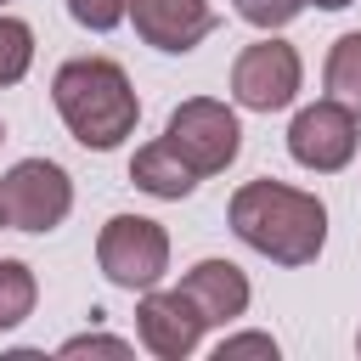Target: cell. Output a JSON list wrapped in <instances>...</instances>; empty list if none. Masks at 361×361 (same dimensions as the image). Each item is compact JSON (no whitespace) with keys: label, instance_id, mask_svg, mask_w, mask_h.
<instances>
[{"label":"cell","instance_id":"1","mask_svg":"<svg viewBox=\"0 0 361 361\" xmlns=\"http://www.w3.org/2000/svg\"><path fill=\"white\" fill-rule=\"evenodd\" d=\"M226 220L254 254L276 265H310L327 243V203L288 180H243L226 203Z\"/></svg>","mask_w":361,"mask_h":361},{"label":"cell","instance_id":"2","mask_svg":"<svg viewBox=\"0 0 361 361\" xmlns=\"http://www.w3.org/2000/svg\"><path fill=\"white\" fill-rule=\"evenodd\" d=\"M51 102H56L68 135L90 152H113L124 135H135V118H141V96L130 85V73L107 56L62 62L51 79Z\"/></svg>","mask_w":361,"mask_h":361},{"label":"cell","instance_id":"3","mask_svg":"<svg viewBox=\"0 0 361 361\" xmlns=\"http://www.w3.org/2000/svg\"><path fill=\"white\" fill-rule=\"evenodd\" d=\"M96 265L113 288H130V293H147L164 282L169 271V231L147 214H113L96 237Z\"/></svg>","mask_w":361,"mask_h":361},{"label":"cell","instance_id":"4","mask_svg":"<svg viewBox=\"0 0 361 361\" xmlns=\"http://www.w3.org/2000/svg\"><path fill=\"white\" fill-rule=\"evenodd\" d=\"M164 141H169V147L197 169V180H203V175H220V169L243 152V124H237V113H231L226 102H214V96H186V102L169 113Z\"/></svg>","mask_w":361,"mask_h":361},{"label":"cell","instance_id":"5","mask_svg":"<svg viewBox=\"0 0 361 361\" xmlns=\"http://www.w3.org/2000/svg\"><path fill=\"white\" fill-rule=\"evenodd\" d=\"M68 209H73V180H68L62 164L23 158V164L6 169V180H0V214H6L11 231H34V237L56 231L68 220Z\"/></svg>","mask_w":361,"mask_h":361},{"label":"cell","instance_id":"6","mask_svg":"<svg viewBox=\"0 0 361 361\" xmlns=\"http://www.w3.org/2000/svg\"><path fill=\"white\" fill-rule=\"evenodd\" d=\"M299 79H305L299 51L288 39H271V34L254 39V45H243L237 62H231V96L248 113H282L299 96Z\"/></svg>","mask_w":361,"mask_h":361},{"label":"cell","instance_id":"7","mask_svg":"<svg viewBox=\"0 0 361 361\" xmlns=\"http://www.w3.org/2000/svg\"><path fill=\"white\" fill-rule=\"evenodd\" d=\"M288 152H293V164H305V169H316V175L344 169V164L355 158V113L338 107L333 96L299 107L293 124H288Z\"/></svg>","mask_w":361,"mask_h":361},{"label":"cell","instance_id":"8","mask_svg":"<svg viewBox=\"0 0 361 361\" xmlns=\"http://www.w3.org/2000/svg\"><path fill=\"white\" fill-rule=\"evenodd\" d=\"M135 333L158 361H186L197 350V338H203V316L192 310V299L180 288H169V293L147 288L141 305H135Z\"/></svg>","mask_w":361,"mask_h":361},{"label":"cell","instance_id":"9","mask_svg":"<svg viewBox=\"0 0 361 361\" xmlns=\"http://www.w3.org/2000/svg\"><path fill=\"white\" fill-rule=\"evenodd\" d=\"M130 17H135V34L152 51H169V56H186L220 23L209 0H130Z\"/></svg>","mask_w":361,"mask_h":361},{"label":"cell","instance_id":"10","mask_svg":"<svg viewBox=\"0 0 361 361\" xmlns=\"http://www.w3.org/2000/svg\"><path fill=\"white\" fill-rule=\"evenodd\" d=\"M180 293L192 299V310L203 316V327H226L248 310V276L231 259H197L180 276Z\"/></svg>","mask_w":361,"mask_h":361},{"label":"cell","instance_id":"11","mask_svg":"<svg viewBox=\"0 0 361 361\" xmlns=\"http://www.w3.org/2000/svg\"><path fill=\"white\" fill-rule=\"evenodd\" d=\"M130 180L141 186V192H152V197H164V203H180V197H192V186H197V169L169 147V141H147L135 158H130Z\"/></svg>","mask_w":361,"mask_h":361},{"label":"cell","instance_id":"12","mask_svg":"<svg viewBox=\"0 0 361 361\" xmlns=\"http://www.w3.org/2000/svg\"><path fill=\"white\" fill-rule=\"evenodd\" d=\"M322 85L338 107H350L361 118V34H338L333 51H327V68H322Z\"/></svg>","mask_w":361,"mask_h":361},{"label":"cell","instance_id":"13","mask_svg":"<svg viewBox=\"0 0 361 361\" xmlns=\"http://www.w3.org/2000/svg\"><path fill=\"white\" fill-rule=\"evenodd\" d=\"M34 299H39V282L23 259H0V333L23 327L34 316Z\"/></svg>","mask_w":361,"mask_h":361},{"label":"cell","instance_id":"14","mask_svg":"<svg viewBox=\"0 0 361 361\" xmlns=\"http://www.w3.org/2000/svg\"><path fill=\"white\" fill-rule=\"evenodd\" d=\"M34 62V28L23 17H6L0 11V85H17Z\"/></svg>","mask_w":361,"mask_h":361},{"label":"cell","instance_id":"15","mask_svg":"<svg viewBox=\"0 0 361 361\" xmlns=\"http://www.w3.org/2000/svg\"><path fill=\"white\" fill-rule=\"evenodd\" d=\"M68 17L79 28H90V34H107V28H118L130 17V0H68Z\"/></svg>","mask_w":361,"mask_h":361},{"label":"cell","instance_id":"16","mask_svg":"<svg viewBox=\"0 0 361 361\" xmlns=\"http://www.w3.org/2000/svg\"><path fill=\"white\" fill-rule=\"evenodd\" d=\"M231 6H237L243 23H254V28H265V34H271V28H288V23L305 11V0H231Z\"/></svg>","mask_w":361,"mask_h":361},{"label":"cell","instance_id":"17","mask_svg":"<svg viewBox=\"0 0 361 361\" xmlns=\"http://www.w3.org/2000/svg\"><path fill=\"white\" fill-rule=\"evenodd\" d=\"M237 355H265V361H276V338H271V333H237V338H220V361H237Z\"/></svg>","mask_w":361,"mask_h":361},{"label":"cell","instance_id":"18","mask_svg":"<svg viewBox=\"0 0 361 361\" xmlns=\"http://www.w3.org/2000/svg\"><path fill=\"white\" fill-rule=\"evenodd\" d=\"M90 350L96 355H130V344L124 338H107V333H85V338H68L62 344V355H90Z\"/></svg>","mask_w":361,"mask_h":361},{"label":"cell","instance_id":"19","mask_svg":"<svg viewBox=\"0 0 361 361\" xmlns=\"http://www.w3.org/2000/svg\"><path fill=\"white\" fill-rule=\"evenodd\" d=\"M305 6H322V11H344V6H355V0H305Z\"/></svg>","mask_w":361,"mask_h":361},{"label":"cell","instance_id":"20","mask_svg":"<svg viewBox=\"0 0 361 361\" xmlns=\"http://www.w3.org/2000/svg\"><path fill=\"white\" fill-rule=\"evenodd\" d=\"M0 141H6V124H0Z\"/></svg>","mask_w":361,"mask_h":361},{"label":"cell","instance_id":"21","mask_svg":"<svg viewBox=\"0 0 361 361\" xmlns=\"http://www.w3.org/2000/svg\"><path fill=\"white\" fill-rule=\"evenodd\" d=\"M0 226H6V214H0Z\"/></svg>","mask_w":361,"mask_h":361},{"label":"cell","instance_id":"22","mask_svg":"<svg viewBox=\"0 0 361 361\" xmlns=\"http://www.w3.org/2000/svg\"><path fill=\"white\" fill-rule=\"evenodd\" d=\"M355 344H361V338H355Z\"/></svg>","mask_w":361,"mask_h":361}]
</instances>
